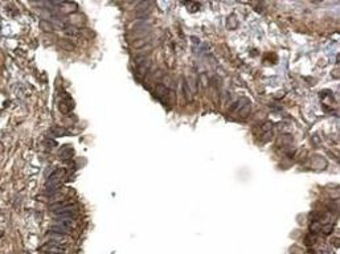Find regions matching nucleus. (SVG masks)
Listing matches in <instances>:
<instances>
[{"label":"nucleus","instance_id":"2","mask_svg":"<svg viewBox=\"0 0 340 254\" xmlns=\"http://www.w3.org/2000/svg\"><path fill=\"white\" fill-rule=\"evenodd\" d=\"M42 252H45L47 254H64L65 253V246H60V245H54L51 241L47 242V245H44L41 247Z\"/></svg>","mask_w":340,"mask_h":254},{"label":"nucleus","instance_id":"6","mask_svg":"<svg viewBox=\"0 0 340 254\" xmlns=\"http://www.w3.org/2000/svg\"><path fill=\"white\" fill-rule=\"evenodd\" d=\"M250 109H252V105H250V102H249V101H246V102L244 103V106L241 107V110L238 111V114L241 115L242 118L248 117V115H249V112H250Z\"/></svg>","mask_w":340,"mask_h":254},{"label":"nucleus","instance_id":"13","mask_svg":"<svg viewBox=\"0 0 340 254\" xmlns=\"http://www.w3.org/2000/svg\"><path fill=\"white\" fill-rule=\"evenodd\" d=\"M53 132H54L56 135H62V134H68V132L65 131V130H54Z\"/></svg>","mask_w":340,"mask_h":254},{"label":"nucleus","instance_id":"7","mask_svg":"<svg viewBox=\"0 0 340 254\" xmlns=\"http://www.w3.org/2000/svg\"><path fill=\"white\" fill-rule=\"evenodd\" d=\"M148 62L146 61V62H143V64H140V65H138V74H139V77H144L147 74V72H148Z\"/></svg>","mask_w":340,"mask_h":254},{"label":"nucleus","instance_id":"12","mask_svg":"<svg viewBox=\"0 0 340 254\" xmlns=\"http://www.w3.org/2000/svg\"><path fill=\"white\" fill-rule=\"evenodd\" d=\"M146 41H147V40H140V41H136L135 44H134V47H135V48H142V47H144V45L147 44Z\"/></svg>","mask_w":340,"mask_h":254},{"label":"nucleus","instance_id":"3","mask_svg":"<svg viewBox=\"0 0 340 254\" xmlns=\"http://www.w3.org/2000/svg\"><path fill=\"white\" fill-rule=\"evenodd\" d=\"M71 228H68V227H64V225H57L54 224L53 227H51V232L56 233V234H69L70 233Z\"/></svg>","mask_w":340,"mask_h":254},{"label":"nucleus","instance_id":"4","mask_svg":"<svg viewBox=\"0 0 340 254\" xmlns=\"http://www.w3.org/2000/svg\"><path fill=\"white\" fill-rule=\"evenodd\" d=\"M60 7H61V9H64V12H66V13L74 12L77 9V5L74 3H61Z\"/></svg>","mask_w":340,"mask_h":254},{"label":"nucleus","instance_id":"5","mask_svg":"<svg viewBox=\"0 0 340 254\" xmlns=\"http://www.w3.org/2000/svg\"><path fill=\"white\" fill-rule=\"evenodd\" d=\"M183 92H184V97H185V102H189V101L192 99V93L188 87V83L185 81V78L183 80Z\"/></svg>","mask_w":340,"mask_h":254},{"label":"nucleus","instance_id":"1","mask_svg":"<svg viewBox=\"0 0 340 254\" xmlns=\"http://www.w3.org/2000/svg\"><path fill=\"white\" fill-rule=\"evenodd\" d=\"M51 211L54 212V214H62L66 212H76L77 208L71 202H60V204H54L51 207Z\"/></svg>","mask_w":340,"mask_h":254},{"label":"nucleus","instance_id":"11","mask_svg":"<svg viewBox=\"0 0 340 254\" xmlns=\"http://www.w3.org/2000/svg\"><path fill=\"white\" fill-rule=\"evenodd\" d=\"M65 32L68 33V35H78V29H77V28H73V27L66 28Z\"/></svg>","mask_w":340,"mask_h":254},{"label":"nucleus","instance_id":"9","mask_svg":"<svg viewBox=\"0 0 340 254\" xmlns=\"http://www.w3.org/2000/svg\"><path fill=\"white\" fill-rule=\"evenodd\" d=\"M41 28H42V29L45 31V32H52V31H53V27L49 24V21H47V20H42V21H41Z\"/></svg>","mask_w":340,"mask_h":254},{"label":"nucleus","instance_id":"8","mask_svg":"<svg viewBox=\"0 0 340 254\" xmlns=\"http://www.w3.org/2000/svg\"><path fill=\"white\" fill-rule=\"evenodd\" d=\"M61 48H64L65 50H73L74 49V45L71 44L70 41H68V40H61Z\"/></svg>","mask_w":340,"mask_h":254},{"label":"nucleus","instance_id":"10","mask_svg":"<svg viewBox=\"0 0 340 254\" xmlns=\"http://www.w3.org/2000/svg\"><path fill=\"white\" fill-rule=\"evenodd\" d=\"M71 155H73V150H68V151H65V152L62 151V152L60 154V156L62 157V159H69Z\"/></svg>","mask_w":340,"mask_h":254}]
</instances>
